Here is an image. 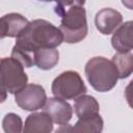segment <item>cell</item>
I'll list each match as a JSON object with an SVG mask.
<instances>
[{
	"label": "cell",
	"mask_w": 133,
	"mask_h": 133,
	"mask_svg": "<svg viewBox=\"0 0 133 133\" xmlns=\"http://www.w3.org/2000/svg\"><path fill=\"white\" fill-rule=\"evenodd\" d=\"M63 42L58 27L44 19H36L25 26L16 37L11 57L24 68L34 65V51L38 48H56Z\"/></svg>",
	"instance_id": "1"
},
{
	"label": "cell",
	"mask_w": 133,
	"mask_h": 133,
	"mask_svg": "<svg viewBox=\"0 0 133 133\" xmlns=\"http://www.w3.org/2000/svg\"><path fill=\"white\" fill-rule=\"evenodd\" d=\"M55 12L61 19L59 29L65 43L76 44L86 37L88 27L86 11L83 6L74 5L65 8L55 6Z\"/></svg>",
	"instance_id": "2"
},
{
	"label": "cell",
	"mask_w": 133,
	"mask_h": 133,
	"mask_svg": "<svg viewBox=\"0 0 133 133\" xmlns=\"http://www.w3.org/2000/svg\"><path fill=\"white\" fill-rule=\"evenodd\" d=\"M84 73L91 87L99 92L111 90L119 79L113 62L103 56L90 58L85 64Z\"/></svg>",
	"instance_id": "3"
},
{
	"label": "cell",
	"mask_w": 133,
	"mask_h": 133,
	"mask_svg": "<svg viewBox=\"0 0 133 133\" xmlns=\"http://www.w3.org/2000/svg\"><path fill=\"white\" fill-rule=\"evenodd\" d=\"M51 90L54 97L63 100H75L85 94L87 88L78 72L65 71L53 80Z\"/></svg>",
	"instance_id": "4"
},
{
	"label": "cell",
	"mask_w": 133,
	"mask_h": 133,
	"mask_svg": "<svg viewBox=\"0 0 133 133\" xmlns=\"http://www.w3.org/2000/svg\"><path fill=\"white\" fill-rule=\"evenodd\" d=\"M0 75L7 92L15 94L28 82L24 66L14 57L0 58Z\"/></svg>",
	"instance_id": "5"
},
{
	"label": "cell",
	"mask_w": 133,
	"mask_h": 133,
	"mask_svg": "<svg viewBox=\"0 0 133 133\" xmlns=\"http://www.w3.org/2000/svg\"><path fill=\"white\" fill-rule=\"evenodd\" d=\"M14 95L17 105L26 111H35L41 109L47 101L45 88L35 83L26 84Z\"/></svg>",
	"instance_id": "6"
},
{
	"label": "cell",
	"mask_w": 133,
	"mask_h": 133,
	"mask_svg": "<svg viewBox=\"0 0 133 133\" xmlns=\"http://www.w3.org/2000/svg\"><path fill=\"white\" fill-rule=\"evenodd\" d=\"M43 108L52 122L60 126L68 124L73 116V109L70 103L57 97L47 99Z\"/></svg>",
	"instance_id": "7"
},
{
	"label": "cell",
	"mask_w": 133,
	"mask_h": 133,
	"mask_svg": "<svg viewBox=\"0 0 133 133\" xmlns=\"http://www.w3.org/2000/svg\"><path fill=\"white\" fill-rule=\"evenodd\" d=\"M123 22L122 14L113 8L105 7L100 9L95 16V25L97 30L104 34H111Z\"/></svg>",
	"instance_id": "8"
},
{
	"label": "cell",
	"mask_w": 133,
	"mask_h": 133,
	"mask_svg": "<svg viewBox=\"0 0 133 133\" xmlns=\"http://www.w3.org/2000/svg\"><path fill=\"white\" fill-rule=\"evenodd\" d=\"M28 22L24 16L17 12L4 15L0 18V39L4 37H17Z\"/></svg>",
	"instance_id": "9"
},
{
	"label": "cell",
	"mask_w": 133,
	"mask_h": 133,
	"mask_svg": "<svg viewBox=\"0 0 133 133\" xmlns=\"http://www.w3.org/2000/svg\"><path fill=\"white\" fill-rule=\"evenodd\" d=\"M23 126L24 133H50L53 131V122L45 111L29 114Z\"/></svg>",
	"instance_id": "10"
},
{
	"label": "cell",
	"mask_w": 133,
	"mask_h": 133,
	"mask_svg": "<svg viewBox=\"0 0 133 133\" xmlns=\"http://www.w3.org/2000/svg\"><path fill=\"white\" fill-rule=\"evenodd\" d=\"M132 21H127L112 32L111 45L115 51L125 53L132 50Z\"/></svg>",
	"instance_id": "11"
},
{
	"label": "cell",
	"mask_w": 133,
	"mask_h": 133,
	"mask_svg": "<svg viewBox=\"0 0 133 133\" xmlns=\"http://www.w3.org/2000/svg\"><path fill=\"white\" fill-rule=\"evenodd\" d=\"M74 109L78 118H86L98 114L100 111V106L96 98L83 94L75 99Z\"/></svg>",
	"instance_id": "12"
},
{
	"label": "cell",
	"mask_w": 133,
	"mask_h": 133,
	"mask_svg": "<svg viewBox=\"0 0 133 133\" xmlns=\"http://www.w3.org/2000/svg\"><path fill=\"white\" fill-rule=\"evenodd\" d=\"M59 61V52L56 48H38L34 51V65L48 71L53 69Z\"/></svg>",
	"instance_id": "13"
},
{
	"label": "cell",
	"mask_w": 133,
	"mask_h": 133,
	"mask_svg": "<svg viewBox=\"0 0 133 133\" xmlns=\"http://www.w3.org/2000/svg\"><path fill=\"white\" fill-rule=\"evenodd\" d=\"M104 122L100 113L86 117L78 118L77 123L72 127V132L77 133H99L103 130Z\"/></svg>",
	"instance_id": "14"
},
{
	"label": "cell",
	"mask_w": 133,
	"mask_h": 133,
	"mask_svg": "<svg viewBox=\"0 0 133 133\" xmlns=\"http://www.w3.org/2000/svg\"><path fill=\"white\" fill-rule=\"evenodd\" d=\"M113 64L115 65L117 73H118V78L119 79H125L128 78L133 71V54L131 51L125 52V53H115L112 56Z\"/></svg>",
	"instance_id": "15"
},
{
	"label": "cell",
	"mask_w": 133,
	"mask_h": 133,
	"mask_svg": "<svg viewBox=\"0 0 133 133\" xmlns=\"http://www.w3.org/2000/svg\"><path fill=\"white\" fill-rule=\"evenodd\" d=\"M2 128L6 133H20L23 131L22 118L14 112L6 113L2 119Z\"/></svg>",
	"instance_id": "16"
},
{
	"label": "cell",
	"mask_w": 133,
	"mask_h": 133,
	"mask_svg": "<svg viewBox=\"0 0 133 133\" xmlns=\"http://www.w3.org/2000/svg\"><path fill=\"white\" fill-rule=\"evenodd\" d=\"M56 2V6L59 7H70V6H74V5H79L82 6L85 3V0H54Z\"/></svg>",
	"instance_id": "17"
},
{
	"label": "cell",
	"mask_w": 133,
	"mask_h": 133,
	"mask_svg": "<svg viewBox=\"0 0 133 133\" xmlns=\"http://www.w3.org/2000/svg\"><path fill=\"white\" fill-rule=\"evenodd\" d=\"M7 98V91L4 87V84H3V81H2V77L0 75V103H3L5 102Z\"/></svg>",
	"instance_id": "18"
},
{
	"label": "cell",
	"mask_w": 133,
	"mask_h": 133,
	"mask_svg": "<svg viewBox=\"0 0 133 133\" xmlns=\"http://www.w3.org/2000/svg\"><path fill=\"white\" fill-rule=\"evenodd\" d=\"M122 3L125 5V6H127L129 9H132V0H122Z\"/></svg>",
	"instance_id": "19"
},
{
	"label": "cell",
	"mask_w": 133,
	"mask_h": 133,
	"mask_svg": "<svg viewBox=\"0 0 133 133\" xmlns=\"http://www.w3.org/2000/svg\"><path fill=\"white\" fill-rule=\"evenodd\" d=\"M38 1H42V2H51L53 0H38Z\"/></svg>",
	"instance_id": "20"
}]
</instances>
